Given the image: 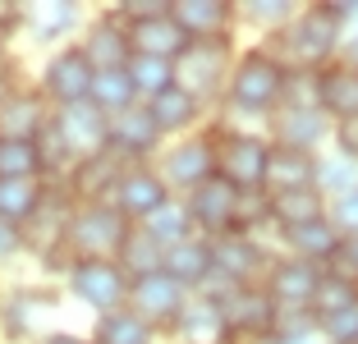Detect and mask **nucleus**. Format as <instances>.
I'll return each mask as SVG.
<instances>
[{"label": "nucleus", "mask_w": 358, "mask_h": 344, "mask_svg": "<svg viewBox=\"0 0 358 344\" xmlns=\"http://www.w3.org/2000/svg\"><path fill=\"white\" fill-rule=\"evenodd\" d=\"M294 14H299V0H243V5H234L239 28L248 23V32H257L253 42H275Z\"/></svg>", "instance_id": "obj_32"}, {"label": "nucleus", "mask_w": 358, "mask_h": 344, "mask_svg": "<svg viewBox=\"0 0 358 344\" xmlns=\"http://www.w3.org/2000/svg\"><path fill=\"white\" fill-rule=\"evenodd\" d=\"M331 147L345 152V157H358V120H340V124H331Z\"/></svg>", "instance_id": "obj_47"}, {"label": "nucleus", "mask_w": 358, "mask_h": 344, "mask_svg": "<svg viewBox=\"0 0 358 344\" xmlns=\"http://www.w3.org/2000/svg\"><path fill=\"white\" fill-rule=\"evenodd\" d=\"M92 73L96 69L87 64V55L78 51V46H60V51H46L42 55L32 87L46 96L51 110H64V106L87 101V92H92Z\"/></svg>", "instance_id": "obj_10"}, {"label": "nucleus", "mask_w": 358, "mask_h": 344, "mask_svg": "<svg viewBox=\"0 0 358 344\" xmlns=\"http://www.w3.org/2000/svg\"><path fill=\"white\" fill-rule=\"evenodd\" d=\"M285 92V60L266 42H239L234 64L225 73V92L216 106V120L239 129H266Z\"/></svg>", "instance_id": "obj_1"}, {"label": "nucleus", "mask_w": 358, "mask_h": 344, "mask_svg": "<svg viewBox=\"0 0 358 344\" xmlns=\"http://www.w3.org/2000/svg\"><path fill=\"white\" fill-rule=\"evenodd\" d=\"M225 317L230 340H248V335H271L275 331V303L266 299L262 285H239L225 303H216Z\"/></svg>", "instance_id": "obj_23"}, {"label": "nucleus", "mask_w": 358, "mask_h": 344, "mask_svg": "<svg viewBox=\"0 0 358 344\" xmlns=\"http://www.w3.org/2000/svg\"><path fill=\"white\" fill-rule=\"evenodd\" d=\"M358 303V285L354 280H345L340 271H322V280H317V294H313V326L322 322V317H336V313H345V308H354Z\"/></svg>", "instance_id": "obj_38"}, {"label": "nucleus", "mask_w": 358, "mask_h": 344, "mask_svg": "<svg viewBox=\"0 0 358 344\" xmlns=\"http://www.w3.org/2000/svg\"><path fill=\"white\" fill-rule=\"evenodd\" d=\"M0 299H5V275H0Z\"/></svg>", "instance_id": "obj_52"}, {"label": "nucleus", "mask_w": 358, "mask_h": 344, "mask_svg": "<svg viewBox=\"0 0 358 344\" xmlns=\"http://www.w3.org/2000/svg\"><path fill=\"white\" fill-rule=\"evenodd\" d=\"M64 294L55 285H5L0 299V344H37L46 331H55Z\"/></svg>", "instance_id": "obj_4"}, {"label": "nucleus", "mask_w": 358, "mask_h": 344, "mask_svg": "<svg viewBox=\"0 0 358 344\" xmlns=\"http://www.w3.org/2000/svg\"><path fill=\"white\" fill-rule=\"evenodd\" d=\"M271 344H322V335L317 331H308V335H275Z\"/></svg>", "instance_id": "obj_51"}, {"label": "nucleus", "mask_w": 358, "mask_h": 344, "mask_svg": "<svg viewBox=\"0 0 358 344\" xmlns=\"http://www.w3.org/2000/svg\"><path fill=\"white\" fill-rule=\"evenodd\" d=\"M87 101L110 120V115L129 110L138 96H134V87H129V73L124 69H101V73H92V92H87Z\"/></svg>", "instance_id": "obj_39"}, {"label": "nucleus", "mask_w": 358, "mask_h": 344, "mask_svg": "<svg viewBox=\"0 0 358 344\" xmlns=\"http://www.w3.org/2000/svg\"><path fill=\"white\" fill-rule=\"evenodd\" d=\"M129 23V46L134 55H152V60H179V51L189 46L184 28L170 19V0H124L120 5Z\"/></svg>", "instance_id": "obj_8"}, {"label": "nucleus", "mask_w": 358, "mask_h": 344, "mask_svg": "<svg viewBox=\"0 0 358 344\" xmlns=\"http://www.w3.org/2000/svg\"><path fill=\"white\" fill-rule=\"evenodd\" d=\"M340 60H345V64H354V69H358V28H354V32H345V46H340Z\"/></svg>", "instance_id": "obj_50"}, {"label": "nucleus", "mask_w": 358, "mask_h": 344, "mask_svg": "<svg viewBox=\"0 0 358 344\" xmlns=\"http://www.w3.org/2000/svg\"><path fill=\"white\" fill-rule=\"evenodd\" d=\"M14 261H23V229L0 220V275L10 271Z\"/></svg>", "instance_id": "obj_45"}, {"label": "nucleus", "mask_w": 358, "mask_h": 344, "mask_svg": "<svg viewBox=\"0 0 358 344\" xmlns=\"http://www.w3.org/2000/svg\"><path fill=\"white\" fill-rule=\"evenodd\" d=\"M124 73H129V87H134L138 101H152V96H161L166 87H175V64H170V60H152V55H129Z\"/></svg>", "instance_id": "obj_37"}, {"label": "nucleus", "mask_w": 358, "mask_h": 344, "mask_svg": "<svg viewBox=\"0 0 358 344\" xmlns=\"http://www.w3.org/2000/svg\"><path fill=\"white\" fill-rule=\"evenodd\" d=\"M87 5L78 0H32L28 14H23V42L42 46V51H60V46H74L78 32L87 23Z\"/></svg>", "instance_id": "obj_11"}, {"label": "nucleus", "mask_w": 358, "mask_h": 344, "mask_svg": "<svg viewBox=\"0 0 358 344\" xmlns=\"http://www.w3.org/2000/svg\"><path fill=\"white\" fill-rule=\"evenodd\" d=\"M161 147H166V138H161L157 124H152V115H148V106H143V101H134L129 110H120V115L106 120V152L120 157L124 166L157 161Z\"/></svg>", "instance_id": "obj_14"}, {"label": "nucleus", "mask_w": 358, "mask_h": 344, "mask_svg": "<svg viewBox=\"0 0 358 344\" xmlns=\"http://www.w3.org/2000/svg\"><path fill=\"white\" fill-rule=\"evenodd\" d=\"M143 234H148L157 248H175V243H184V239H193L198 229H193V220H189V211H184V202L179 198H170L161 211H152L148 220H143Z\"/></svg>", "instance_id": "obj_36"}, {"label": "nucleus", "mask_w": 358, "mask_h": 344, "mask_svg": "<svg viewBox=\"0 0 358 344\" xmlns=\"http://www.w3.org/2000/svg\"><path fill=\"white\" fill-rule=\"evenodd\" d=\"M161 271H166L175 285H184L189 294H198L202 280L211 275V239L193 234V239H184V243H175V248H166Z\"/></svg>", "instance_id": "obj_30"}, {"label": "nucleus", "mask_w": 358, "mask_h": 344, "mask_svg": "<svg viewBox=\"0 0 358 344\" xmlns=\"http://www.w3.org/2000/svg\"><path fill=\"white\" fill-rule=\"evenodd\" d=\"M60 294L78 303L87 317H106L129 303V275L120 271L115 257H87V261H64Z\"/></svg>", "instance_id": "obj_5"}, {"label": "nucleus", "mask_w": 358, "mask_h": 344, "mask_svg": "<svg viewBox=\"0 0 358 344\" xmlns=\"http://www.w3.org/2000/svg\"><path fill=\"white\" fill-rule=\"evenodd\" d=\"M317 193L327 202L358 193V157H345V152L327 147V152L317 157Z\"/></svg>", "instance_id": "obj_34"}, {"label": "nucleus", "mask_w": 358, "mask_h": 344, "mask_svg": "<svg viewBox=\"0 0 358 344\" xmlns=\"http://www.w3.org/2000/svg\"><path fill=\"white\" fill-rule=\"evenodd\" d=\"M152 115V124L161 129V138L166 143H175V138H189L198 134V129L211 124V106H202L198 96H189L184 87H166L161 96H152V101H143Z\"/></svg>", "instance_id": "obj_21"}, {"label": "nucleus", "mask_w": 358, "mask_h": 344, "mask_svg": "<svg viewBox=\"0 0 358 344\" xmlns=\"http://www.w3.org/2000/svg\"><path fill=\"white\" fill-rule=\"evenodd\" d=\"M74 46L87 55V64H92L96 73L101 69H124L134 46H129V23H124V14H120V5H101V10L87 14V23H83Z\"/></svg>", "instance_id": "obj_13"}, {"label": "nucleus", "mask_w": 358, "mask_h": 344, "mask_svg": "<svg viewBox=\"0 0 358 344\" xmlns=\"http://www.w3.org/2000/svg\"><path fill=\"white\" fill-rule=\"evenodd\" d=\"M271 257H280V252L271 243H262L257 234H248V229H230L221 239H211V271L234 285H262Z\"/></svg>", "instance_id": "obj_12"}, {"label": "nucleus", "mask_w": 358, "mask_h": 344, "mask_svg": "<svg viewBox=\"0 0 358 344\" xmlns=\"http://www.w3.org/2000/svg\"><path fill=\"white\" fill-rule=\"evenodd\" d=\"M184 211H189L193 229L202 239H221L230 229H239V188H230L225 179L211 175L207 184H198L193 193H184Z\"/></svg>", "instance_id": "obj_16"}, {"label": "nucleus", "mask_w": 358, "mask_h": 344, "mask_svg": "<svg viewBox=\"0 0 358 344\" xmlns=\"http://www.w3.org/2000/svg\"><path fill=\"white\" fill-rule=\"evenodd\" d=\"M184 303H189V289L175 285L166 271H152V275L129 280V308H134L148 326H157V331H166V326L175 322Z\"/></svg>", "instance_id": "obj_20"}, {"label": "nucleus", "mask_w": 358, "mask_h": 344, "mask_svg": "<svg viewBox=\"0 0 358 344\" xmlns=\"http://www.w3.org/2000/svg\"><path fill=\"white\" fill-rule=\"evenodd\" d=\"M0 179H46L42 175V147L0 138Z\"/></svg>", "instance_id": "obj_41"}, {"label": "nucleus", "mask_w": 358, "mask_h": 344, "mask_svg": "<svg viewBox=\"0 0 358 344\" xmlns=\"http://www.w3.org/2000/svg\"><path fill=\"white\" fill-rule=\"evenodd\" d=\"M152 166H157V175L166 179V188L175 198L193 193L198 184H207V179L216 175V120H211L207 129H198V134H189V138L166 143Z\"/></svg>", "instance_id": "obj_7"}, {"label": "nucleus", "mask_w": 358, "mask_h": 344, "mask_svg": "<svg viewBox=\"0 0 358 344\" xmlns=\"http://www.w3.org/2000/svg\"><path fill=\"white\" fill-rule=\"evenodd\" d=\"M266 138H271L275 147H294V152H313V157H322L331 147V120L322 110H275L271 120H266Z\"/></svg>", "instance_id": "obj_22"}, {"label": "nucleus", "mask_w": 358, "mask_h": 344, "mask_svg": "<svg viewBox=\"0 0 358 344\" xmlns=\"http://www.w3.org/2000/svg\"><path fill=\"white\" fill-rule=\"evenodd\" d=\"M170 19L184 28L189 42H239V19L234 0H170Z\"/></svg>", "instance_id": "obj_19"}, {"label": "nucleus", "mask_w": 358, "mask_h": 344, "mask_svg": "<svg viewBox=\"0 0 358 344\" xmlns=\"http://www.w3.org/2000/svg\"><path fill=\"white\" fill-rule=\"evenodd\" d=\"M327 220L340 229V239H345V234H358V193L327 202Z\"/></svg>", "instance_id": "obj_44"}, {"label": "nucleus", "mask_w": 358, "mask_h": 344, "mask_svg": "<svg viewBox=\"0 0 358 344\" xmlns=\"http://www.w3.org/2000/svg\"><path fill=\"white\" fill-rule=\"evenodd\" d=\"M0 51H5V46H0Z\"/></svg>", "instance_id": "obj_53"}, {"label": "nucleus", "mask_w": 358, "mask_h": 344, "mask_svg": "<svg viewBox=\"0 0 358 344\" xmlns=\"http://www.w3.org/2000/svg\"><path fill=\"white\" fill-rule=\"evenodd\" d=\"M23 78H19V60H14V51H0V101L19 87Z\"/></svg>", "instance_id": "obj_48"}, {"label": "nucleus", "mask_w": 358, "mask_h": 344, "mask_svg": "<svg viewBox=\"0 0 358 344\" xmlns=\"http://www.w3.org/2000/svg\"><path fill=\"white\" fill-rule=\"evenodd\" d=\"M234 51H239L234 37H225V42H189L175 60V87L198 96V101L211 106V115H216L221 92H225V73H230V64H234Z\"/></svg>", "instance_id": "obj_6"}, {"label": "nucleus", "mask_w": 358, "mask_h": 344, "mask_svg": "<svg viewBox=\"0 0 358 344\" xmlns=\"http://www.w3.org/2000/svg\"><path fill=\"white\" fill-rule=\"evenodd\" d=\"M322 271H327V266H313V261H299V257H285L280 252V257H271V266H266L262 289H266V299L275 303V313H308Z\"/></svg>", "instance_id": "obj_17"}, {"label": "nucleus", "mask_w": 358, "mask_h": 344, "mask_svg": "<svg viewBox=\"0 0 358 344\" xmlns=\"http://www.w3.org/2000/svg\"><path fill=\"white\" fill-rule=\"evenodd\" d=\"M275 55L285 60V69H308V73H322L327 64L340 60V46H345V28H340L331 0H308L299 5V14L289 19V28L266 42Z\"/></svg>", "instance_id": "obj_2"}, {"label": "nucleus", "mask_w": 358, "mask_h": 344, "mask_svg": "<svg viewBox=\"0 0 358 344\" xmlns=\"http://www.w3.org/2000/svg\"><path fill=\"white\" fill-rule=\"evenodd\" d=\"M266 193H294V188H317V157L313 152H294V147H275L266 161Z\"/></svg>", "instance_id": "obj_29"}, {"label": "nucleus", "mask_w": 358, "mask_h": 344, "mask_svg": "<svg viewBox=\"0 0 358 344\" xmlns=\"http://www.w3.org/2000/svg\"><path fill=\"white\" fill-rule=\"evenodd\" d=\"M271 198V225L275 234L294 225H308V220H322L327 216V198L317 193V188H294V193H266Z\"/></svg>", "instance_id": "obj_33"}, {"label": "nucleus", "mask_w": 358, "mask_h": 344, "mask_svg": "<svg viewBox=\"0 0 358 344\" xmlns=\"http://www.w3.org/2000/svg\"><path fill=\"white\" fill-rule=\"evenodd\" d=\"M317 110L327 115L331 124L340 120H358V69L345 60L327 64L317 73Z\"/></svg>", "instance_id": "obj_26"}, {"label": "nucleus", "mask_w": 358, "mask_h": 344, "mask_svg": "<svg viewBox=\"0 0 358 344\" xmlns=\"http://www.w3.org/2000/svg\"><path fill=\"white\" fill-rule=\"evenodd\" d=\"M87 340L92 344H161V331L157 326H148L143 317L134 313V308H115V313L106 317H92V331H87Z\"/></svg>", "instance_id": "obj_31"}, {"label": "nucleus", "mask_w": 358, "mask_h": 344, "mask_svg": "<svg viewBox=\"0 0 358 344\" xmlns=\"http://www.w3.org/2000/svg\"><path fill=\"white\" fill-rule=\"evenodd\" d=\"M340 248V229L331 225L327 216L322 220H308V225H294L280 234V252L285 257H299V261H313V266H331Z\"/></svg>", "instance_id": "obj_28"}, {"label": "nucleus", "mask_w": 358, "mask_h": 344, "mask_svg": "<svg viewBox=\"0 0 358 344\" xmlns=\"http://www.w3.org/2000/svg\"><path fill=\"white\" fill-rule=\"evenodd\" d=\"M331 271H340L345 280L358 285V234H345L336 248V257H331Z\"/></svg>", "instance_id": "obj_46"}, {"label": "nucleus", "mask_w": 358, "mask_h": 344, "mask_svg": "<svg viewBox=\"0 0 358 344\" xmlns=\"http://www.w3.org/2000/svg\"><path fill=\"white\" fill-rule=\"evenodd\" d=\"M170 198H175V193H170L166 179L157 175V166L143 161V166H124L120 170V179H115V188H110L106 202H110L129 225H143V220H148L152 211H161Z\"/></svg>", "instance_id": "obj_15"}, {"label": "nucleus", "mask_w": 358, "mask_h": 344, "mask_svg": "<svg viewBox=\"0 0 358 344\" xmlns=\"http://www.w3.org/2000/svg\"><path fill=\"white\" fill-rule=\"evenodd\" d=\"M166 344H230V331H225V317L216 303L189 294V303L179 308V317L161 331Z\"/></svg>", "instance_id": "obj_25"}, {"label": "nucleus", "mask_w": 358, "mask_h": 344, "mask_svg": "<svg viewBox=\"0 0 358 344\" xmlns=\"http://www.w3.org/2000/svg\"><path fill=\"white\" fill-rule=\"evenodd\" d=\"M51 134L60 138V147L74 161L101 157V152H106V115L96 110L92 101L64 106V110H51Z\"/></svg>", "instance_id": "obj_18"}, {"label": "nucleus", "mask_w": 358, "mask_h": 344, "mask_svg": "<svg viewBox=\"0 0 358 344\" xmlns=\"http://www.w3.org/2000/svg\"><path fill=\"white\" fill-rule=\"evenodd\" d=\"M317 335H322V344H358V303L336 317H322Z\"/></svg>", "instance_id": "obj_43"}, {"label": "nucleus", "mask_w": 358, "mask_h": 344, "mask_svg": "<svg viewBox=\"0 0 358 344\" xmlns=\"http://www.w3.org/2000/svg\"><path fill=\"white\" fill-rule=\"evenodd\" d=\"M120 170H124V161L110 157V152H101V157L78 161L60 184L69 188V198H74V202H106V198H110V188H115V179H120Z\"/></svg>", "instance_id": "obj_27"}, {"label": "nucleus", "mask_w": 358, "mask_h": 344, "mask_svg": "<svg viewBox=\"0 0 358 344\" xmlns=\"http://www.w3.org/2000/svg\"><path fill=\"white\" fill-rule=\"evenodd\" d=\"M285 110H317V73L308 69H285V92H280ZM275 106V110H280Z\"/></svg>", "instance_id": "obj_42"}, {"label": "nucleus", "mask_w": 358, "mask_h": 344, "mask_svg": "<svg viewBox=\"0 0 358 344\" xmlns=\"http://www.w3.org/2000/svg\"><path fill=\"white\" fill-rule=\"evenodd\" d=\"M46 193V179H0V220L5 225H28L37 202Z\"/></svg>", "instance_id": "obj_35"}, {"label": "nucleus", "mask_w": 358, "mask_h": 344, "mask_svg": "<svg viewBox=\"0 0 358 344\" xmlns=\"http://www.w3.org/2000/svg\"><path fill=\"white\" fill-rule=\"evenodd\" d=\"M51 129V106L32 83H19L5 101H0V138H19V143H37Z\"/></svg>", "instance_id": "obj_24"}, {"label": "nucleus", "mask_w": 358, "mask_h": 344, "mask_svg": "<svg viewBox=\"0 0 358 344\" xmlns=\"http://www.w3.org/2000/svg\"><path fill=\"white\" fill-rule=\"evenodd\" d=\"M115 261H120V271L129 275V280H138V275H152V271H161V261H166V248H157V243L143 234V229H129V239H124V248L115 252Z\"/></svg>", "instance_id": "obj_40"}, {"label": "nucleus", "mask_w": 358, "mask_h": 344, "mask_svg": "<svg viewBox=\"0 0 358 344\" xmlns=\"http://www.w3.org/2000/svg\"><path fill=\"white\" fill-rule=\"evenodd\" d=\"M266 161H271L266 129H239L216 120V179H225L239 193H257L266 184Z\"/></svg>", "instance_id": "obj_3"}, {"label": "nucleus", "mask_w": 358, "mask_h": 344, "mask_svg": "<svg viewBox=\"0 0 358 344\" xmlns=\"http://www.w3.org/2000/svg\"><path fill=\"white\" fill-rule=\"evenodd\" d=\"M129 220L120 216L110 202H78L74 220H69V239H64V257L87 261V257H115L129 239Z\"/></svg>", "instance_id": "obj_9"}, {"label": "nucleus", "mask_w": 358, "mask_h": 344, "mask_svg": "<svg viewBox=\"0 0 358 344\" xmlns=\"http://www.w3.org/2000/svg\"><path fill=\"white\" fill-rule=\"evenodd\" d=\"M37 344H92V340H87V331H69V326H55V331H46Z\"/></svg>", "instance_id": "obj_49"}]
</instances>
